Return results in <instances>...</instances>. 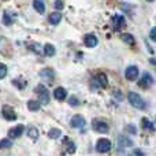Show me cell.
Returning a JSON list of instances; mask_svg holds the SVG:
<instances>
[{
  "mask_svg": "<svg viewBox=\"0 0 156 156\" xmlns=\"http://www.w3.org/2000/svg\"><path fill=\"white\" fill-rule=\"evenodd\" d=\"M33 5H34V8L37 10V12L44 14V11H45V5H44L43 0H34V2H33Z\"/></svg>",
  "mask_w": 156,
  "mask_h": 156,
  "instance_id": "cell-16",
  "label": "cell"
},
{
  "mask_svg": "<svg viewBox=\"0 0 156 156\" xmlns=\"http://www.w3.org/2000/svg\"><path fill=\"white\" fill-rule=\"evenodd\" d=\"M60 19H62V15H60L59 12H52L51 15L48 16V21H49V23H52V25H56V23H59V22H60Z\"/></svg>",
  "mask_w": 156,
  "mask_h": 156,
  "instance_id": "cell-15",
  "label": "cell"
},
{
  "mask_svg": "<svg viewBox=\"0 0 156 156\" xmlns=\"http://www.w3.org/2000/svg\"><path fill=\"white\" fill-rule=\"evenodd\" d=\"M11 140H8V138H5V140H2L0 141V148H3V147H4V148H8V147H11Z\"/></svg>",
  "mask_w": 156,
  "mask_h": 156,
  "instance_id": "cell-25",
  "label": "cell"
},
{
  "mask_svg": "<svg viewBox=\"0 0 156 156\" xmlns=\"http://www.w3.org/2000/svg\"><path fill=\"white\" fill-rule=\"evenodd\" d=\"M69 103H70V104L71 105H73V107H77V105H78V99H77V97H70V100H69Z\"/></svg>",
  "mask_w": 156,
  "mask_h": 156,
  "instance_id": "cell-27",
  "label": "cell"
},
{
  "mask_svg": "<svg viewBox=\"0 0 156 156\" xmlns=\"http://www.w3.org/2000/svg\"><path fill=\"white\" fill-rule=\"evenodd\" d=\"M36 92L38 93V101L41 104H48L49 103V92L44 85H37L36 86Z\"/></svg>",
  "mask_w": 156,
  "mask_h": 156,
  "instance_id": "cell-2",
  "label": "cell"
},
{
  "mask_svg": "<svg viewBox=\"0 0 156 156\" xmlns=\"http://www.w3.org/2000/svg\"><path fill=\"white\" fill-rule=\"evenodd\" d=\"M83 43H85L86 47H89V48H93V47L97 45V38L94 34H86L85 37H83Z\"/></svg>",
  "mask_w": 156,
  "mask_h": 156,
  "instance_id": "cell-12",
  "label": "cell"
},
{
  "mask_svg": "<svg viewBox=\"0 0 156 156\" xmlns=\"http://www.w3.org/2000/svg\"><path fill=\"white\" fill-rule=\"evenodd\" d=\"M123 25H125V18H123V15H119V14L114 15V18H112V27H114V29L118 30V29H121Z\"/></svg>",
  "mask_w": 156,
  "mask_h": 156,
  "instance_id": "cell-9",
  "label": "cell"
},
{
  "mask_svg": "<svg viewBox=\"0 0 156 156\" xmlns=\"http://www.w3.org/2000/svg\"><path fill=\"white\" fill-rule=\"evenodd\" d=\"M41 77L54 78V70H51V69H44V70L41 71Z\"/></svg>",
  "mask_w": 156,
  "mask_h": 156,
  "instance_id": "cell-23",
  "label": "cell"
},
{
  "mask_svg": "<svg viewBox=\"0 0 156 156\" xmlns=\"http://www.w3.org/2000/svg\"><path fill=\"white\" fill-rule=\"evenodd\" d=\"M151 83H152V77H151V74L145 73L143 77H141V80H140V82H138V85H140L141 88L147 89V88H149V86H151Z\"/></svg>",
  "mask_w": 156,
  "mask_h": 156,
  "instance_id": "cell-11",
  "label": "cell"
},
{
  "mask_svg": "<svg viewBox=\"0 0 156 156\" xmlns=\"http://www.w3.org/2000/svg\"><path fill=\"white\" fill-rule=\"evenodd\" d=\"M132 145H133L132 140H130L129 137H126V136H121V137L118 138V147L121 151L123 148H126V147H132Z\"/></svg>",
  "mask_w": 156,
  "mask_h": 156,
  "instance_id": "cell-13",
  "label": "cell"
},
{
  "mask_svg": "<svg viewBox=\"0 0 156 156\" xmlns=\"http://www.w3.org/2000/svg\"><path fill=\"white\" fill-rule=\"evenodd\" d=\"M25 127L22 126V125H18L16 127H12V129L8 130V137L10 138H18L22 136V133H23Z\"/></svg>",
  "mask_w": 156,
  "mask_h": 156,
  "instance_id": "cell-8",
  "label": "cell"
},
{
  "mask_svg": "<svg viewBox=\"0 0 156 156\" xmlns=\"http://www.w3.org/2000/svg\"><path fill=\"white\" fill-rule=\"evenodd\" d=\"M147 2H154V0H147Z\"/></svg>",
  "mask_w": 156,
  "mask_h": 156,
  "instance_id": "cell-33",
  "label": "cell"
},
{
  "mask_svg": "<svg viewBox=\"0 0 156 156\" xmlns=\"http://www.w3.org/2000/svg\"><path fill=\"white\" fill-rule=\"evenodd\" d=\"M27 134H29V137L32 138V140H37L38 138V130L36 129V127H32V129H29Z\"/></svg>",
  "mask_w": 156,
  "mask_h": 156,
  "instance_id": "cell-21",
  "label": "cell"
},
{
  "mask_svg": "<svg viewBox=\"0 0 156 156\" xmlns=\"http://www.w3.org/2000/svg\"><path fill=\"white\" fill-rule=\"evenodd\" d=\"M137 76H138V69L136 66H129L126 69V71H125V77L129 81H136L137 80Z\"/></svg>",
  "mask_w": 156,
  "mask_h": 156,
  "instance_id": "cell-6",
  "label": "cell"
},
{
  "mask_svg": "<svg viewBox=\"0 0 156 156\" xmlns=\"http://www.w3.org/2000/svg\"><path fill=\"white\" fill-rule=\"evenodd\" d=\"M71 126L76 127V129H81V127L85 126V119L81 115H74L71 118Z\"/></svg>",
  "mask_w": 156,
  "mask_h": 156,
  "instance_id": "cell-10",
  "label": "cell"
},
{
  "mask_svg": "<svg viewBox=\"0 0 156 156\" xmlns=\"http://www.w3.org/2000/svg\"><path fill=\"white\" fill-rule=\"evenodd\" d=\"M121 37H122V40H123L125 43L130 44V45H133V44H134V37H133L132 34H129V33H125V34H122Z\"/></svg>",
  "mask_w": 156,
  "mask_h": 156,
  "instance_id": "cell-20",
  "label": "cell"
},
{
  "mask_svg": "<svg viewBox=\"0 0 156 156\" xmlns=\"http://www.w3.org/2000/svg\"><path fill=\"white\" fill-rule=\"evenodd\" d=\"M143 123H144L143 126L145 127V129H147V127H149V129H152V130H154V123H151V122H149L148 119H145V118H144V119H143Z\"/></svg>",
  "mask_w": 156,
  "mask_h": 156,
  "instance_id": "cell-26",
  "label": "cell"
},
{
  "mask_svg": "<svg viewBox=\"0 0 156 156\" xmlns=\"http://www.w3.org/2000/svg\"><path fill=\"white\" fill-rule=\"evenodd\" d=\"M3 116H4L7 121H15L16 119L15 111H14L12 107H10V105H4V107H3Z\"/></svg>",
  "mask_w": 156,
  "mask_h": 156,
  "instance_id": "cell-7",
  "label": "cell"
},
{
  "mask_svg": "<svg viewBox=\"0 0 156 156\" xmlns=\"http://www.w3.org/2000/svg\"><path fill=\"white\" fill-rule=\"evenodd\" d=\"M55 47L52 45V44H45L44 45V54L47 55V56H54L55 55Z\"/></svg>",
  "mask_w": 156,
  "mask_h": 156,
  "instance_id": "cell-18",
  "label": "cell"
},
{
  "mask_svg": "<svg viewBox=\"0 0 156 156\" xmlns=\"http://www.w3.org/2000/svg\"><path fill=\"white\" fill-rule=\"evenodd\" d=\"M65 144H66V154H74V151H76V147H74L73 141L69 140V138H66Z\"/></svg>",
  "mask_w": 156,
  "mask_h": 156,
  "instance_id": "cell-17",
  "label": "cell"
},
{
  "mask_svg": "<svg viewBox=\"0 0 156 156\" xmlns=\"http://www.w3.org/2000/svg\"><path fill=\"white\" fill-rule=\"evenodd\" d=\"M3 22H4L5 25H10V23H11V19L8 18L7 14H4V16H3Z\"/></svg>",
  "mask_w": 156,
  "mask_h": 156,
  "instance_id": "cell-28",
  "label": "cell"
},
{
  "mask_svg": "<svg viewBox=\"0 0 156 156\" xmlns=\"http://www.w3.org/2000/svg\"><path fill=\"white\" fill-rule=\"evenodd\" d=\"M7 76V66L4 63H0V80Z\"/></svg>",
  "mask_w": 156,
  "mask_h": 156,
  "instance_id": "cell-24",
  "label": "cell"
},
{
  "mask_svg": "<svg viewBox=\"0 0 156 156\" xmlns=\"http://www.w3.org/2000/svg\"><path fill=\"white\" fill-rule=\"evenodd\" d=\"M149 36H151V40H154V41L156 40V37H155V27L151 30V34H149Z\"/></svg>",
  "mask_w": 156,
  "mask_h": 156,
  "instance_id": "cell-31",
  "label": "cell"
},
{
  "mask_svg": "<svg viewBox=\"0 0 156 156\" xmlns=\"http://www.w3.org/2000/svg\"><path fill=\"white\" fill-rule=\"evenodd\" d=\"M132 154H133V155H141V156H143V155H144V152H143V151H140V149H134V151H133Z\"/></svg>",
  "mask_w": 156,
  "mask_h": 156,
  "instance_id": "cell-30",
  "label": "cell"
},
{
  "mask_svg": "<svg viewBox=\"0 0 156 156\" xmlns=\"http://www.w3.org/2000/svg\"><path fill=\"white\" fill-rule=\"evenodd\" d=\"M111 149V141L107 140V138H100L96 144V151L99 154H105Z\"/></svg>",
  "mask_w": 156,
  "mask_h": 156,
  "instance_id": "cell-4",
  "label": "cell"
},
{
  "mask_svg": "<svg viewBox=\"0 0 156 156\" xmlns=\"http://www.w3.org/2000/svg\"><path fill=\"white\" fill-rule=\"evenodd\" d=\"M126 129H127V130H129V132H130V133H136V129H134V127H133V126H130V125H129V126H127V127H126Z\"/></svg>",
  "mask_w": 156,
  "mask_h": 156,
  "instance_id": "cell-32",
  "label": "cell"
},
{
  "mask_svg": "<svg viewBox=\"0 0 156 156\" xmlns=\"http://www.w3.org/2000/svg\"><path fill=\"white\" fill-rule=\"evenodd\" d=\"M107 83H108L107 76L104 73H99L92 80V86L93 88H104V86H107Z\"/></svg>",
  "mask_w": 156,
  "mask_h": 156,
  "instance_id": "cell-3",
  "label": "cell"
},
{
  "mask_svg": "<svg viewBox=\"0 0 156 156\" xmlns=\"http://www.w3.org/2000/svg\"><path fill=\"white\" fill-rule=\"evenodd\" d=\"M60 134H62V133H60L59 129H51L48 132V136L51 138H58V137H60Z\"/></svg>",
  "mask_w": 156,
  "mask_h": 156,
  "instance_id": "cell-22",
  "label": "cell"
},
{
  "mask_svg": "<svg viewBox=\"0 0 156 156\" xmlns=\"http://www.w3.org/2000/svg\"><path fill=\"white\" fill-rule=\"evenodd\" d=\"M127 100H129L130 104H132L133 107H136L137 110H144V108H145V101H144V99L138 93H136V92H129Z\"/></svg>",
  "mask_w": 156,
  "mask_h": 156,
  "instance_id": "cell-1",
  "label": "cell"
},
{
  "mask_svg": "<svg viewBox=\"0 0 156 156\" xmlns=\"http://www.w3.org/2000/svg\"><path fill=\"white\" fill-rule=\"evenodd\" d=\"M66 96H67V92H66V89L62 88V86H59V88H56V89L54 90V97H55L56 100H59V101L65 100Z\"/></svg>",
  "mask_w": 156,
  "mask_h": 156,
  "instance_id": "cell-14",
  "label": "cell"
},
{
  "mask_svg": "<svg viewBox=\"0 0 156 156\" xmlns=\"http://www.w3.org/2000/svg\"><path fill=\"white\" fill-rule=\"evenodd\" d=\"M27 108H29L30 111H38L40 110V101L29 100V101H27Z\"/></svg>",
  "mask_w": 156,
  "mask_h": 156,
  "instance_id": "cell-19",
  "label": "cell"
},
{
  "mask_svg": "<svg viewBox=\"0 0 156 156\" xmlns=\"http://www.w3.org/2000/svg\"><path fill=\"white\" fill-rule=\"evenodd\" d=\"M92 126H93V129L96 130L97 133H107L108 132V125L105 121H103V119H94L93 122H92Z\"/></svg>",
  "mask_w": 156,
  "mask_h": 156,
  "instance_id": "cell-5",
  "label": "cell"
},
{
  "mask_svg": "<svg viewBox=\"0 0 156 156\" xmlns=\"http://www.w3.org/2000/svg\"><path fill=\"white\" fill-rule=\"evenodd\" d=\"M55 8H63V4H62V2H60V0H56V2H55Z\"/></svg>",
  "mask_w": 156,
  "mask_h": 156,
  "instance_id": "cell-29",
  "label": "cell"
}]
</instances>
